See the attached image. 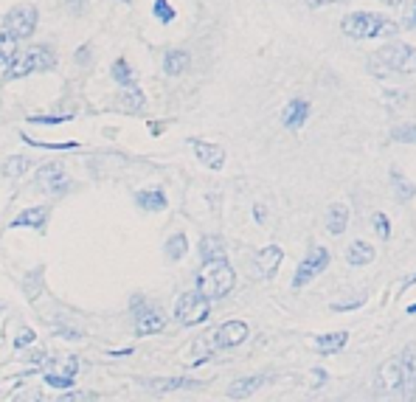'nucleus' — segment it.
Returning a JSON list of instances; mask_svg holds the SVG:
<instances>
[{"label": "nucleus", "instance_id": "f257e3e1", "mask_svg": "<svg viewBox=\"0 0 416 402\" xmlns=\"http://www.w3.org/2000/svg\"><path fill=\"white\" fill-rule=\"evenodd\" d=\"M236 284V273L228 262H211L205 264L200 276H197V293L205 298V301H214V298H223L234 290Z\"/></svg>", "mask_w": 416, "mask_h": 402}, {"label": "nucleus", "instance_id": "5701e85b", "mask_svg": "<svg viewBox=\"0 0 416 402\" xmlns=\"http://www.w3.org/2000/svg\"><path fill=\"white\" fill-rule=\"evenodd\" d=\"M200 253H202V262H205V264H211V262H225V245H223L220 237H202Z\"/></svg>", "mask_w": 416, "mask_h": 402}, {"label": "nucleus", "instance_id": "72a5a7b5", "mask_svg": "<svg viewBox=\"0 0 416 402\" xmlns=\"http://www.w3.org/2000/svg\"><path fill=\"white\" fill-rule=\"evenodd\" d=\"M70 116H31V121L34 124H62V121H68Z\"/></svg>", "mask_w": 416, "mask_h": 402}, {"label": "nucleus", "instance_id": "aec40b11", "mask_svg": "<svg viewBox=\"0 0 416 402\" xmlns=\"http://www.w3.org/2000/svg\"><path fill=\"white\" fill-rule=\"evenodd\" d=\"M135 203H138V208H144V211H163L169 200H166V192H163V189H144V192L135 194Z\"/></svg>", "mask_w": 416, "mask_h": 402}, {"label": "nucleus", "instance_id": "f704fd0d", "mask_svg": "<svg viewBox=\"0 0 416 402\" xmlns=\"http://www.w3.org/2000/svg\"><path fill=\"white\" fill-rule=\"evenodd\" d=\"M28 343H34V332H31V329H23V332L17 335V340H15V346L23 349V346H28Z\"/></svg>", "mask_w": 416, "mask_h": 402}, {"label": "nucleus", "instance_id": "a878e982", "mask_svg": "<svg viewBox=\"0 0 416 402\" xmlns=\"http://www.w3.org/2000/svg\"><path fill=\"white\" fill-rule=\"evenodd\" d=\"M163 253H166V259H169V262H180V259L189 253V239H186V234L169 237V242L163 245Z\"/></svg>", "mask_w": 416, "mask_h": 402}, {"label": "nucleus", "instance_id": "39448f33", "mask_svg": "<svg viewBox=\"0 0 416 402\" xmlns=\"http://www.w3.org/2000/svg\"><path fill=\"white\" fill-rule=\"evenodd\" d=\"M211 316V301H205L197 290H189L178 298L175 304V318L183 324V327H197L202 321H208Z\"/></svg>", "mask_w": 416, "mask_h": 402}, {"label": "nucleus", "instance_id": "473e14b6", "mask_svg": "<svg viewBox=\"0 0 416 402\" xmlns=\"http://www.w3.org/2000/svg\"><path fill=\"white\" fill-rule=\"evenodd\" d=\"M39 388H34V385H28V388H20L15 396H12V402H39Z\"/></svg>", "mask_w": 416, "mask_h": 402}, {"label": "nucleus", "instance_id": "f03ea898", "mask_svg": "<svg viewBox=\"0 0 416 402\" xmlns=\"http://www.w3.org/2000/svg\"><path fill=\"white\" fill-rule=\"evenodd\" d=\"M397 31V26L380 15L371 12H354L343 20V34L352 39H368V37H391Z\"/></svg>", "mask_w": 416, "mask_h": 402}, {"label": "nucleus", "instance_id": "7ed1b4c3", "mask_svg": "<svg viewBox=\"0 0 416 402\" xmlns=\"http://www.w3.org/2000/svg\"><path fill=\"white\" fill-rule=\"evenodd\" d=\"M410 60H413L410 46H405V42H388V46L371 54V71L377 76H386L391 71H410Z\"/></svg>", "mask_w": 416, "mask_h": 402}, {"label": "nucleus", "instance_id": "ddd939ff", "mask_svg": "<svg viewBox=\"0 0 416 402\" xmlns=\"http://www.w3.org/2000/svg\"><path fill=\"white\" fill-rule=\"evenodd\" d=\"M48 214H51L48 205L26 208V211H20V214L9 222V228H43V226H46V219H48Z\"/></svg>", "mask_w": 416, "mask_h": 402}, {"label": "nucleus", "instance_id": "c756f323", "mask_svg": "<svg viewBox=\"0 0 416 402\" xmlns=\"http://www.w3.org/2000/svg\"><path fill=\"white\" fill-rule=\"evenodd\" d=\"M28 166H31V161H28V158H23V155H12V158H6V161H3V174H6V177H20V174H26V172H28Z\"/></svg>", "mask_w": 416, "mask_h": 402}, {"label": "nucleus", "instance_id": "2f4dec72", "mask_svg": "<svg viewBox=\"0 0 416 402\" xmlns=\"http://www.w3.org/2000/svg\"><path fill=\"white\" fill-rule=\"evenodd\" d=\"M155 17L160 23H172L175 20V6L166 3V0H158V3H155Z\"/></svg>", "mask_w": 416, "mask_h": 402}, {"label": "nucleus", "instance_id": "423d86ee", "mask_svg": "<svg viewBox=\"0 0 416 402\" xmlns=\"http://www.w3.org/2000/svg\"><path fill=\"white\" fill-rule=\"evenodd\" d=\"M326 264H329V250L315 245L310 248V253L301 259V264L296 267V276H293V287L301 290L304 284H310L312 279H318L323 271H326Z\"/></svg>", "mask_w": 416, "mask_h": 402}, {"label": "nucleus", "instance_id": "9b49d317", "mask_svg": "<svg viewBox=\"0 0 416 402\" xmlns=\"http://www.w3.org/2000/svg\"><path fill=\"white\" fill-rule=\"evenodd\" d=\"M163 327H166V318H163L160 309H155V307L135 309V329H138V335H155V332H163Z\"/></svg>", "mask_w": 416, "mask_h": 402}, {"label": "nucleus", "instance_id": "0eeeda50", "mask_svg": "<svg viewBox=\"0 0 416 402\" xmlns=\"http://www.w3.org/2000/svg\"><path fill=\"white\" fill-rule=\"evenodd\" d=\"M37 28V9L34 6H15L9 9L6 20H3V31L12 34L17 42L20 39H28Z\"/></svg>", "mask_w": 416, "mask_h": 402}, {"label": "nucleus", "instance_id": "4468645a", "mask_svg": "<svg viewBox=\"0 0 416 402\" xmlns=\"http://www.w3.org/2000/svg\"><path fill=\"white\" fill-rule=\"evenodd\" d=\"M307 118H310V102H304V99H293L284 107V116H281L287 129H301L307 124Z\"/></svg>", "mask_w": 416, "mask_h": 402}, {"label": "nucleus", "instance_id": "c85d7f7f", "mask_svg": "<svg viewBox=\"0 0 416 402\" xmlns=\"http://www.w3.org/2000/svg\"><path fill=\"white\" fill-rule=\"evenodd\" d=\"M214 349H217V346H214V335H208V338H197V340H194V346H191V351H194L197 357H194L191 363L197 366V363L208 360V357L214 354Z\"/></svg>", "mask_w": 416, "mask_h": 402}, {"label": "nucleus", "instance_id": "b1692460", "mask_svg": "<svg viewBox=\"0 0 416 402\" xmlns=\"http://www.w3.org/2000/svg\"><path fill=\"white\" fill-rule=\"evenodd\" d=\"M146 385H149L152 391L166 394V391H180V388H197L200 383H197V380H189V377H160V380H149Z\"/></svg>", "mask_w": 416, "mask_h": 402}, {"label": "nucleus", "instance_id": "20e7f679", "mask_svg": "<svg viewBox=\"0 0 416 402\" xmlns=\"http://www.w3.org/2000/svg\"><path fill=\"white\" fill-rule=\"evenodd\" d=\"M54 65H57V54H54L51 48L34 46V48H28L26 54L15 57V62H12L9 71H6V79H23V76H28V73H34V71H51Z\"/></svg>", "mask_w": 416, "mask_h": 402}, {"label": "nucleus", "instance_id": "58836bf2", "mask_svg": "<svg viewBox=\"0 0 416 402\" xmlns=\"http://www.w3.org/2000/svg\"><path fill=\"white\" fill-rule=\"evenodd\" d=\"M149 127H152V136H160V129H163V124H158V121H152Z\"/></svg>", "mask_w": 416, "mask_h": 402}, {"label": "nucleus", "instance_id": "7c9ffc66", "mask_svg": "<svg viewBox=\"0 0 416 402\" xmlns=\"http://www.w3.org/2000/svg\"><path fill=\"white\" fill-rule=\"evenodd\" d=\"M371 226H374V231H377L380 239H388V237H391V219H388L383 211H377V214L371 217Z\"/></svg>", "mask_w": 416, "mask_h": 402}, {"label": "nucleus", "instance_id": "393cba45", "mask_svg": "<svg viewBox=\"0 0 416 402\" xmlns=\"http://www.w3.org/2000/svg\"><path fill=\"white\" fill-rule=\"evenodd\" d=\"M118 104L124 107V110H144V104H146V96H144V91L135 84V87H124V91L118 93Z\"/></svg>", "mask_w": 416, "mask_h": 402}, {"label": "nucleus", "instance_id": "412c9836", "mask_svg": "<svg viewBox=\"0 0 416 402\" xmlns=\"http://www.w3.org/2000/svg\"><path fill=\"white\" fill-rule=\"evenodd\" d=\"M189 62H191L189 51H183V48H172V51H166V57H163V71L169 73V76H180V73L189 68Z\"/></svg>", "mask_w": 416, "mask_h": 402}, {"label": "nucleus", "instance_id": "4c0bfd02", "mask_svg": "<svg viewBox=\"0 0 416 402\" xmlns=\"http://www.w3.org/2000/svg\"><path fill=\"white\" fill-rule=\"evenodd\" d=\"M254 214H256V222H265V205H256Z\"/></svg>", "mask_w": 416, "mask_h": 402}, {"label": "nucleus", "instance_id": "9d476101", "mask_svg": "<svg viewBox=\"0 0 416 402\" xmlns=\"http://www.w3.org/2000/svg\"><path fill=\"white\" fill-rule=\"evenodd\" d=\"M68 186V177H65V169L62 163H46L37 174V189L39 192H48V194H59L65 192Z\"/></svg>", "mask_w": 416, "mask_h": 402}, {"label": "nucleus", "instance_id": "f8f14e48", "mask_svg": "<svg viewBox=\"0 0 416 402\" xmlns=\"http://www.w3.org/2000/svg\"><path fill=\"white\" fill-rule=\"evenodd\" d=\"M191 147H194V152H197L200 163H205L208 169L220 172V169L225 166V149H223L220 144H208V141H200V138H194V141H191Z\"/></svg>", "mask_w": 416, "mask_h": 402}, {"label": "nucleus", "instance_id": "4be33fe9", "mask_svg": "<svg viewBox=\"0 0 416 402\" xmlns=\"http://www.w3.org/2000/svg\"><path fill=\"white\" fill-rule=\"evenodd\" d=\"M346 343H349V332H326V335H321V338L315 340L318 354H335V351H341Z\"/></svg>", "mask_w": 416, "mask_h": 402}, {"label": "nucleus", "instance_id": "f3484780", "mask_svg": "<svg viewBox=\"0 0 416 402\" xmlns=\"http://www.w3.org/2000/svg\"><path fill=\"white\" fill-rule=\"evenodd\" d=\"M265 377L262 374H254V377H236L231 385H228V396L231 399H247L251 394H256L262 388Z\"/></svg>", "mask_w": 416, "mask_h": 402}, {"label": "nucleus", "instance_id": "c9c22d12", "mask_svg": "<svg viewBox=\"0 0 416 402\" xmlns=\"http://www.w3.org/2000/svg\"><path fill=\"white\" fill-rule=\"evenodd\" d=\"M399 129H405V127H399ZM394 138H399V141H413V132H410V127H408V132H394Z\"/></svg>", "mask_w": 416, "mask_h": 402}, {"label": "nucleus", "instance_id": "6ab92c4d", "mask_svg": "<svg viewBox=\"0 0 416 402\" xmlns=\"http://www.w3.org/2000/svg\"><path fill=\"white\" fill-rule=\"evenodd\" d=\"M346 262H349V264H354V267L371 264V262H374V248H371V242H366V239H354V242L349 245V250H346Z\"/></svg>", "mask_w": 416, "mask_h": 402}, {"label": "nucleus", "instance_id": "bb28decb", "mask_svg": "<svg viewBox=\"0 0 416 402\" xmlns=\"http://www.w3.org/2000/svg\"><path fill=\"white\" fill-rule=\"evenodd\" d=\"M17 46H20V42H17L12 34L0 31V65H12V62H15V57H17Z\"/></svg>", "mask_w": 416, "mask_h": 402}, {"label": "nucleus", "instance_id": "e433bc0d", "mask_svg": "<svg viewBox=\"0 0 416 402\" xmlns=\"http://www.w3.org/2000/svg\"><path fill=\"white\" fill-rule=\"evenodd\" d=\"M405 366H408V372L413 374V349H408V351H405Z\"/></svg>", "mask_w": 416, "mask_h": 402}, {"label": "nucleus", "instance_id": "2eb2a0df", "mask_svg": "<svg viewBox=\"0 0 416 402\" xmlns=\"http://www.w3.org/2000/svg\"><path fill=\"white\" fill-rule=\"evenodd\" d=\"M281 259H284V250H281L278 245H267V248H262V250H259V256H256L259 273H262L265 279L276 276V271H278V264H281Z\"/></svg>", "mask_w": 416, "mask_h": 402}, {"label": "nucleus", "instance_id": "6e6552de", "mask_svg": "<svg viewBox=\"0 0 416 402\" xmlns=\"http://www.w3.org/2000/svg\"><path fill=\"white\" fill-rule=\"evenodd\" d=\"M43 380L54 388H70L73 380H76V357L68 354V357H57V360H51Z\"/></svg>", "mask_w": 416, "mask_h": 402}, {"label": "nucleus", "instance_id": "a211bd4d", "mask_svg": "<svg viewBox=\"0 0 416 402\" xmlns=\"http://www.w3.org/2000/svg\"><path fill=\"white\" fill-rule=\"evenodd\" d=\"M402 369H399V363H386L383 369H380V374H377V385H380V391H386V394H394L399 385H402Z\"/></svg>", "mask_w": 416, "mask_h": 402}, {"label": "nucleus", "instance_id": "dca6fc26", "mask_svg": "<svg viewBox=\"0 0 416 402\" xmlns=\"http://www.w3.org/2000/svg\"><path fill=\"white\" fill-rule=\"evenodd\" d=\"M349 228V205L346 203H332L329 214H326V231L341 237Z\"/></svg>", "mask_w": 416, "mask_h": 402}, {"label": "nucleus", "instance_id": "cd10ccee", "mask_svg": "<svg viewBox=\"0 0 416 402\" xmlns=\"http://www.w3.org/2000/svg\"><path fill=\"white\" fill-rule=\"evenodd\" d=\"M113 76H115V84H121V87H135V76H133V68L127 60H115Z\"/></svg>", "mask_w": 416, "mask_h": 402}, {"label": "nucleus", "instance_id": "1a4fd4ad", "mask_svg": "<svg viewBox=\"0 0 416 402\" xmlns=\"http://www.w3.org/2000/svg\"><path fill=\"white\" fill-rule=\"evenodd\" d=\"M211 335H214V346L217 349H231V346H239L247 335H251V327H247L245 321H225Z\"/></svg>", "mask_w": 416, "mask_h": 402}]
</instances>
